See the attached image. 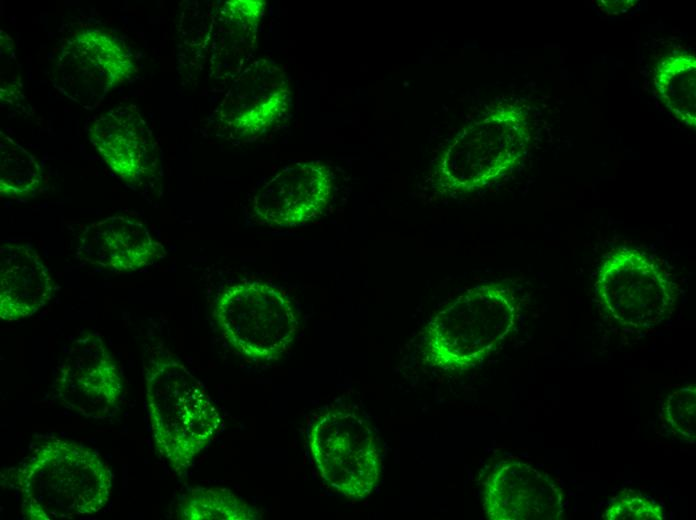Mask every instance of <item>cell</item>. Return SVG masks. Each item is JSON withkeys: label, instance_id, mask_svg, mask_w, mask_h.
Listing matches in <instances>:
<instances>
[{"label": "cell", "instance_id": "obj_1", "mask_svg": "<svg viewBox=\"0 0 696 520\" xmlns=\"http://www.w3.org/2000/svg\"><path fill=\"white\" fill-rule=\"evenodd\" d=\"M144 379L155 450L181 477L217 434L221 416L203 383L163 346L149 350Z\"/></svg>", "mask_w": 696, "mask_h": 520}, {"label": "cell", "instance_id": "obj_2", "mask_svg": "<svg viewBox=\"0 0 696 520\" xmlns=\"http://www.w3.org/2000/svg\"><path fill=\"white\" fill-rule=\"evenodd\" d=\"M15 477L22 514L29 520L93 515L108 503L113 486L99 454L62 439L41 445Z\"/></svg>", "mask_w": 696, "mask_h": 520}, {"label": "cell", "instance_id": "obj_3", "mask_svg": "<svg viewBox=\"0 0 696 520\" xmlns=\"http://www.w3.org/2000/svg\"><path fill=\"white\" fill-rule=\"evenodd\" d=\"M517 317L518 300L507 285L489 282L470 288L427 326V360L445 371L473 368L510 334Z\"/></svg>", "mask_w": 696, "mask_h": 520}, {"label": "cell", "instance_id": "obj_4", "mask_svg": "<svg viewBox=\"0 0 696 520\" xmlns=\"http://www.w3.org/2000/svg\"><path fill=\"white\" fill-rule=\"evenodd\" d=\"M214 314L228 343L255 361L278 359L293 342L298 328L291 300L278 288L261 281L225 288L216 301Z\"/></svg>", "mask_w": 696, "mask_h": 520}, {"label": "cell", "instance_id": "obj_5", "mask_svg": "<svg viewBox=\"0 0 696 520\" xmlns=\"http://www.w3.org/2000/svg\"><path fill=\"white\" fill-rule=\"evenodd\" d=\"M308 444L321 478L350 499L367 497L378 483L381 457L376 435L358 413L333 408L312 425Z\"/></svg>", "mask_w": 696, "mask_h": 520}, {"label": "cell", "instance_id": "obj_6", "mask_svg": "<svg viewBox=\"0 0 696 520\" xmlns=\"http://www.w3.org/2000/svg\"><path fill=\"white\" fill-rule=\"evenodd\" d=\"M596 294L617 323L633 329L657 326L675 300L664 271L646 254L626 248L614 250L600 266Z\"/></svg>", "mask_w": 696, "mask_h": 520}, {"label": "cell", "instance_id": "obj_7", "mask_svg": "<svg viewBox=\"0 0 696 520\" xmlns=\"http://www.w3.org/2000/svg\"><path fill=\"white\" fill-rule=\"evenodd\" d=\"M526 143L516 117L493 114L456 136L439 162V180L454 191L485 186L519 162Z\"/></svg>", "mask_w": 696, "mask_h": 520}, {"label": "cell", "instance_id": "obj_8", "mask_svg": "<svg viewBox=\"0 0 696 520\" xmlns=\"http://www.w3.org/2000/svg\"><path fill=\"white\" fill-rule=\"evenodd\" d=\"M60 90L84 107H94L134 73L132 54L108 31L86 28L62 47L57 63Z\"/></svg>", "mask_w": 696, "mask_h": 520}, {"label": "cell", "instance_id": "obj_9", "mask_svg": "<svg viewBox=\"0 0 696 520\" xmlns=\"http://www.w3.org/2000/svg\"><path fill=\"white\" fill-rule=\"evenodd\" d=\"M54 388L63 406L85 418L105 419L116 412L122 379L98 333H86L71 343L58 367Z\"/></svg>", "mask_w": 696, "mask_h": 520}, {"label": "cell", "instance_id": "obj_10", "mask_svg": "<svg viewBox=\"0 0 696 520\" xmlns=\"http://www.w3.org/2000/svg\"><path fill=\"white\" fill-rule=\"evenodd\" d=\"M564 503L549 475L519 460L498 463L483 486V508L492 520H558Z\"/></svg>", "mask_w": 696, "mask_h": 520}, {"label": "cell", "instance_id": "obj_11", "mask_svg": "<svg viewBox=\"0 0 696 520\" xmlns=\"http://www.w3.org/2000/svg\"><path fill=\"white\" fill-rule=\"evenodd\" d=\"M86 130L117 177L134 186L155 177L158 146L136 106H119L99 114L89 119Z\"/></svg>", "mask_w": 696, "mask_h": 520}, {"label": "cell", "instance_id": "obj_12", "mask_svg": "<svg viewBox=\"0 0 696 520\" xmlns=\"http://www.w3.org/2000/svg\"><path fill=\"white\" fill-rule=\"evenodd\" d=\"M333 182L329 168L318 161L289 165L255 195V216L271 226L291 227L310 221L326 207Z\"/></svg>", "mask_w": 696, "mask_h": 520}, {"label": "cell", "instance_id": "obj_13", "mask_svg": "<svg viewBox=\"0 0 696 520\" xmlns=\"http://www.w3.org/2000/svg\"><path fill=\"white\" fill-rule=\"evenodd\" d=\"M165 254L143 223L124 216L88 225L77 249L80 260L116 272L138 271Z\"/></svg>", "mask_w": 696, "mask_h": 520}, {"label": "cell", "instance_id": "obj_14", "mask_svg": "<svg viewBox=\"0 0 696 520\" xmlns=\"http://www.w3.org/2000/svg\"><path fill=\"white\" fill-rule=\"evenodd\" d=\"M53 282L40 256L28 245L0 248V318L6 322L31 317L50 301Z\"/></svg>", "mask_w": 696, "mask_h": 520}, {"label": "cell", "instance_id": "obj_15", "mask_svg": "<svg viewBox=\"0 0 696 520\" xmlns=\"http://www.w3.org/2000/svg\"><path fill=\"white\" fill-rule=\"evenodd\" d=\"M239 83L228 124L240 136H254L274 124L288 107L289 89L276 67L251 68Z\"/></svg>", "mask_w": 696, "mask_h": 520}, {"label": "cell", "instance_id": "obj_16", "mask_svg": "<svg viewBox=\"0 0 696 520\" xmlns=\"http://www.w3.org/2000/svg\"><path fill=\"white\" fill-rule=\"evenodd\" d=\"M655 86L668 109L686 124L694 126V56L682 53L664 58L656 70Z\"/></svg>", "mask_w": 696, "mask_h": 520}, {"label": "cell", "instance_id": "obj_17", "mask_svg": "<svg viewBox=\"0 0 696 520\" xmlns=\"http://www.w3.org/2000/svg\"><path fill=\"white\" fill-rule=\"evenodd\" d=\"M184 520H254L260 513L227 488L195 487L179 507Z\"/></svg>", "mask_w": 696, "mask_h": 520}, {"label": "cell", "instance_id": "obj_18", "mask_svg": "<svg viewBox=\"0 0 696 520\" xmlns=\"http://www.w3.org/2000/svg\"><path fill=\"white\" fill-rule=\"evenodd\" d=\"M0 192L8 196H26L40 184L41 168L35 157L12 139H1Z\"/></svg>", "mask_w": 696, "mask_h": 520}, {"label": "cell", "instance_id": "obj_19", "mask_svg": "<svg viewBox=\"0 0 696 520\" xmlns=\"http://www.w3.org/2000/svg\"><path fill=\"white\" fill-rule=\"evenodd\" d=\"M663 417L667 425L675 434L688 442H695V383L681 387L668 395L663 407Z\"/></svg>", "mask_w": 696, "mask_h": 520}, {"label": "cell", "instance_id": "obj_20", "mask_svg": "<svg viewBox=\"0 0 696 520\" xmlns=\"http://www.w3.org/2000/svg\"><path fill=\"white\" fill-rule=\"evenodd\" d=\"M602 518L606 520H663L665 513L658 503L641 493L626 490L607 505Z\"/></svg>", "mask_w": 696, "mask_h": 520}]
</instances>
